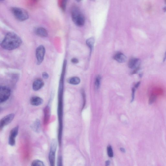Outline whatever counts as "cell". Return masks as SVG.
<instances>
[{
	"label": "cell",
	"instance_id": "cell-14",
	"mask_svg": "<svg viewBox=\"0 0 166 166\" xmlns=\"http://www.w3.org/2000/svg\"><path fill=\"white\" fill-rule=\"evenodd\" d=\"M80 80L79 77H71L67 80V82L69 84L72 85H78L80 82Z\"/></svg>",
	"mask_w": 166,
	"mask_h": 166
},
{
	"label": "cell",
	"instance_id": "cell-3",
	"mask_svg": "<svg viewBox=\"0 0 166 166\" xmlns=\"http://www.w3.org/2000/svg\"><path fill=\"white\" fill-rule=\"evenodd\" d=\"M11 11L16 19L20 22L27 20L29 18L27 12L23 8L13 7L11 8Z\"/></svg>",
	"mask_w": 166,
	"mask_h": 166
},
{
	"label": "cell",
	"instance_id": "cell-30",
	"mask_svg": "<svg viewBox=\"0 0 166 166\" xmlns=\"http://www.w3.org/2000/svg\"><path fill=\"white\" fill-rule=\"evenodd\" d=\"M90 1H95L96 0H90Z\"/></svg>",
	"mask_w": 166,
	"mask_h": 166
},
{
	"label": "cell",
	"instance_id": "cell-23",
	"mask_svg": "<svg viewBox=\"0 0 166 166\" xmlns=\"http://www.w3.org/2000/svg\"><path fill=\"white\" fill-rule=\"evenodd\" d=\"M42 76L44 79H47L49 77V75L46 72H44L42 73Z\"/></svg>",
	"mask_w": 166,
	"mask_h": 166
},
{
	"label": "cell",
	"instance_id": "cell-7",
	"mask_svg": "<svg viewBox=\"0 0 166 166\" xmlns=\"http://www.w3.org/2000/svg\"><path fill=\"white\" fill-rule=\"evenodd\" d=\"M18 126L14 127L11 130L9 139V145L13 146L15 144V138L18 134Z\"/></svg>",
	"mask_w": 166,
	"mask_h": 166
},
{
	"label": "cell",
	"instance_id": "cell-18",
	"mask_svg": "<svg viewBox=\"0 0 166 166\" xmlns=\"http://www.w3.org/2000/svg\"><path fill=\"white\" fill-rule=\"evenodd\" d=\"M31 165L33 166H44L45 165L42 161L39 160H35L33 161Z\"/></svg>",
	"mask_w": 166,
	"mask_h": 166
},
{
	"label": "cell",
	"instance_id": "cell-11",
	"mask_svg": "<svg viewBox=\"0 0 166 166\" xmlns=\"http://www.w3.org/2000/svg\"><path fill=\"white\" fill-rule=\"evenodd\" d=\"M35 34L40 37H46L48 35L47 30L43 27H38L35 29Z\"/></svg>",
	"mask_w": 166,
	"mask_h": 166
},
{
	"label": "cell",
	"instance_id": "cell-17",
	"mask_svg": "<svg viewBox=\"0 0 166 166\" xmlns=\"http://www.w3.org/2000/svg\"><path fill=\"white\" fill-rule=\"evenodd\" d=\"M101 80V77L100 76L98 75L96 77L95 82V86L96 89H98L99 88L100 85Z\"/></svg>",
	"mask_w": 166,
	"mask_h": 166
},
{
	"label": "cell",
	"instance_id": "cell-6",
	"mask_svg": "<svg viewBox=\"0 0 166 166\" xmlns=\"http://www.w3.org/2000/svg\"><path fill=\"white\" fill-rule=\"evenodd\" d=\"M45 51V49L43 46L41 45L37 47L36 56L38 64L41 63L43 61Z\"/></svg>",
	"mask_w": 166,
	"mask_h": 166
},
{
	"label": "cell",
	"instance_id": "cell-8",
	"mask_svg": "<svg viewBox=\"0 0 166 166\" xmlns=\"http://www.w3.org/2000/svg\"><path fill=\"white\" fill-rule=\"evenodd\" d=\"M15 117L13 114H9L2 118L0 122V128L1 129L6 125H8L13 121Z\"/></svg>",
	"mask_w": 166,
	"mask_h": 166
},
{
	"label": "cell",
	"instance_id": "cell-28",
	"mask_svg": "<svg viewBox=\"0 0 166 166\" xmlns=\"http://www.w3.org/2000/svg\"><path fill=\"white\" fill-rule=\"evenodd\" d=\"M120 150L121 151H122L123 152H124V153L125 152V149H123L122 148H121Z\"/></svg>",
	"mask_w": 166,
	"mask_h": 166
},
{
	"label": "cell",
	"instance_id": "cell-27",
	"mask_svg": "<svg viewBox=\"0 0 166 166\" xmlns=\"http://www.w3.org/2000/svg\"><path fill=\"white\" fill-rule=\"evenodd\" d=\"M110 161H107L106 162V166H108L110 165Z\"/></svg>",
	"mask_w": 166,
	"mask_h": 166
},
{
	"label": "cell",
	"instance_id": "cell-16",
	"mask_svg": "<svg viewBox=\"0 0 166 166\" xmlns=\"http://www.w3.org/2000/svg\"><path fill=\"white\" fill-rule=\"evenodd\" d=\"M40 123L39 120H37L33 125L32 128L33 129L35 130V131L38 132L40 130Z\"/></svg>",
	"mask_w": 166,
	"mask_h": 166
},
{
	"label": "cell",
	"instance_id": "cell-4",
	"mask_svg": "<svg viewBox=\"0 0 166 166\" xmlns=\"http://www.w3.org/2000/svg\"><path fill=\"white\" fill-rule=\"evenodd\" d=\"M10 95L11 90L9 88L1 86L0 87V102L3 103L7 100Z\"/></svg>",
	"mask_w": 166,
	"mask_h": 166
},
{
	"label": "cell",
	"instance_id": "cell-20",
	"mask_svg": "<svg viewBox=\"0 0 166 166\" xmlns=\"http://www.w3.org/2000/svg\"><path fill=\"white\" fill-rule=\"evenodd\" d=\"M156 98V96L155 94H152L149 100V104L151 105L155 101Z\"/></svg>",
	"mask_w": 166,
	"mask_h": 166
},
{
	"label": "cell",
	"instance_id": "cell-1",
	"mask_svg": "<svg viewBox=\"0 0 166 166\" xmlns=\"http://www.w3.org/2000/svg\"><path fill=\"white\" fill-rule=\"evenodd\" d=\"M20 37L13 32L7 33L1 45L2 48L7 50H13L17 48L22 44Z\"/></svg>",
	"mask_w": 166,
	"mask_h": 166
},
{
	"label": "cell",
	"instance_id": "cell-25",
	"mask_svg": "<svg viewBox=\"0 0 166 166\" xmlns=\"http://www.w3.org/2000/svg\"><path fill=\"white\" fill-rule=\"evenodd\" d=\"M141 84V82H139L136 83V84L135 85V88H138L140 84Z\"/></svg>",
	"mask_w": 166,
	"mask_h": 166
},
{
	"label": "cell",
	"instance_id": "cell-29",
	"mask_svg": "<svg viewBox=\"0 0 166 166\" xmlns=\"http://www.w3.org/2000/svg\"><path fill=\"white\" fill-rule=\"evenodd\" d=\"M82 1V0H76V1H77L78 2H80V1Z\"/></svg>",
	"mask_w": 166,
	"mask_h": 166
},
{
	"label": "cell",
	"instance_id": "cell-9",
	"mask_svg": "<svg viewBox=\"0 0 166 166\" xmlns=\"http://www.w3.org/2000/svg\"><path fill=\"white\" fill-rule=\"evenodd\" d=\"M44 83L41 79L35 80L33 84V88L34 91H37L42 88L44 86Z\"/></svg>",
	"mask_w": 166,
	"mask_h": 166
},
{
	"label": "cell",
	"instance_id": "cell-2",
	"mask_svg": "<svg viewBox=\"0 0 166 166\" xmlns=\"http://www.w3.org/2000/svg\"><path fill=\"white\" fill-rule=\"evenodd\" d=\"M72 19L75 24L79 27H82L85 23V17L80 9L76 6L72 7L71 9Z\"/></svg>",
	"mask_w": 166,
	"mask_h": 166
},
{
	"label": "cell",
	"instance_id": "cell-19",
	"mask_svg": "<svg viewBox=\"0 0 166 166\" xmlns=\"http://www.w3.org/2000/svg\"><path fill=\"white\" fill-rule=\"evenodd\" d=\"M68 0H62L61 3V9L63 11H65L66 10V6Z\"/></svg>",
	"mask_w": 166,
	"mask_h": 166
},
{
	"label": "cell",
	"instance_id": "cell-13",
	"mask_svg": "<svg viewBox=\"0 0 166 166\" xmlns=\"http://www.w3.org/2000/svg\"><path fill=\"white\" fill-rule=\"evenodd\" d=\"M139 59L136 58H133L130 59L128 62V66L129 68L131 69L136 68L139 67L138 64Z\"/></svg>",
	"mask_w": 166,
	"mask_h": 166
},
{
	"label": "cell",
	"instance_id": "cell-31",
	"mask_svg": "<svg viewBox=\"0 0 166 166\" xmlns=\"http://www.w3.org/2000/svg\"><path fill=\"white\" fill-rule=\"evenodd\" d=\"M4 1V0H1V1Z\"/></svg>",
	"mask_w": 166,
	"mask_h": 166
},
{
	"label": "cell",
	"instance_id": "cell-26",
	"mask_svg": "<svg viewBox=\"0 0 166 166\" xmlns=\"http://www.w3.org/2000/svg\"><path fill=\"white\" fill-rule=\"evenodd\" d=\"M166 60V51L165 54V56L164 58L163 59V62H165Z\"/></svg>",
	"mask_w": 166,
	"mask_h": 166
},
{
	"label": "cell",
	"instance_id": "cell-22",
	"mask_svg": "<svg viewBox=\"0 0 166 166\" xmlns=\"http://www.w3.org/2000/svg\"><path fill=\"white\" fill-rule=\"evenodd\" d=\"M135 87L133 88L132 89V100L131 102L133 101L134 98L135 92Z\"/></svg>",
	"mask_w": 166,
	"mask_h": 166
},
{
	"label": "cell",
	"instance_id": "cell-21",
	"mask_svg": "<svg viewBox=\"0 0 166 166\" xmlns=\"http://www.w3.org/2000/svg\"><path fill=\"white\" fill-rule=\"evenodd\" d=\"M108 155L109 157H112L113 156V153L112 149L111 146H109L107 148Z\"/></svg>",
	"mask_w": 166,
	"mask_h": 166
},
{
	"label": "cell",
	"instance_id": "cell-24",
	"mask_svg": "<svg viewBox=\"0 0 166 166\" xmlns=\"http://www.w3.org/2000/svg\"><path fill=\"white\" fill-rule=\"evenodd\" d=\"M71 62L73 63L77 64L79 62V60H78L77 58H74L72 59Z\"/></svg>",
	"mask_w": 166,
	"mask_h": 166
},
{
	"label": "cell",
	"instance_id": "cell-15",
	"mask_svg": "<svg viewBox=\"0 0 166 166\" xmlns=\"http://www.w3.org/2000/svg\"><path fill=\"white\" fill-rule=\"evenodd\" d=\"M94 42L95 40L93 37L90 38L86 40V44L90 49L91 51H92V49H93Z\"/></svg>",
	"mask_w": 166,
	"mask_h": 166
},
{
	"label": "cell",
	"instance_id": "cell-10",
	"mask_svg": "<svg viewBox=\"0 0 166 166\" xmlns=\"http://www.w3.org/2000/svg\"><path fill=\"white\" fill-rule=\"evenodd\" d=\"M30 103L33 106H38L42 105L43 103L42 98L38 96H34L31 98Z\"/></svg>",
	"mask_w": 166,
	"mask_h": 166
},
{
	"label": "cell",
	"instance_id": "cell-5",
	"mask_svg": "<svg viewBox=\"0 0 166 166\" xmlns=\"http://www.w3.org/2000/svg\"><path fill=\"white\" fill-rule=\"evenodd\" d=\"M57 147V143L53 141L51 143L50 151L49 154V159L51 166H54L55 163L56 152Z\"/></svg>",
	"mask_w": 166,
	"mask_h": 166
},
{
	"label": "cell",
	"instance_id": "cell-12",
	"mask_svg": "<svg viewBox=\"0 0 166 166\" xmlns=\"http://www.w3.org/2000/svg\"><path fill=\"white\" fill-rule=\"evenodd\" d=\"M114 58L120 63H124L127 60V57L122 53L118 52L114 56Z\"/></svg>",
	"mask_w": 166,
	"mask_h": 166
}]
</instances>
